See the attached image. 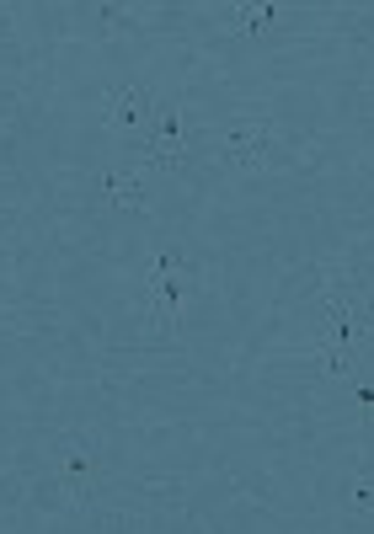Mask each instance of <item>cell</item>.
I'll return each instance as SVG.
<instances>
[{
	"mask_svg": "<svg viewBox=\"0 0 374 534\" xmlns=\"http://www.w3.org/2000/svg\"><path fill=\"white\" fill-rule=\"evenodd\" d=\"M161 113H166V102L155 97V86H139V81L107 91V102H102V118L113 123L118 134H129V139H145Z\"/></svg>",
	"mask_w": 374,
	"mask_h": 534,
	"instance_id": "cell-1",
	"label": "cell"
},
{
	"mask_svg": "<svg viewBox=\"0 0 374 534\" xmlns=\"http://www.w3.org/2000/svg\"><path fill=\"white\" fill-rule=\"evenodd\" d=\"M273 150H278V134L257 123V129H236V134L225 139L220 161H225V166H268Z\"/></svg>",
	"mask_w": 374,
	"mask_h": 534,
	"instance_id": "cell-2",
	"label": "cell"
},
{
	"mask_svg": "<svg viewBox=\"0 0 374 534\" xmlns=\"http://www.w3.org/2000/svg\"><path fill=\"white\" fill-rule=\"evenodd\" d=\"M97 193L107 209H129V214H145V171H102L97 177Z\"/></svg>",
	"mask_w": 374,
	"mask_h": 534,
	"instance_id": "cell-3",
	"label": "cell"
},
{
	"mask_svg": "<svg viewBox=\"0 0 374 534\" xmlns=\"http://www.w3.org/2000/svg\"><path fill=\"white\" fill-rule=\"evenodd\" d=\"M236 22H241V27H252V33H257V27H268V22H273V6H257V11H236Z\"/></svg>",
	"mask_w": 374,
	"mask_h": 534,
	"instance_id": "cell-4",
	"label": "cell"
},
{
	"mask_svg": "<svg viewBox=\"0 0 374 534\" xmlns=\"http://www.w3.org/2000/svg\"><path fill=\"white\" fill-rule=\"evenodd\" d=\"M348 502H353V508H374V481H353Z\"/></svg>",
	"mask_w": 374,
	"mask_h": 534,
	"instance_id": "cell-5",
	"label": "cell"
},
{
	"mask_svg": "<svg viewBox=\"0 0 374 534\" xmlns=\"http://www.w3.org/2000/svg\"><path fill=\"white\" fill-rule=\"evenodd\" d=\"M358 412H364V422L374 428V385H358Z\"/></svg>",
	"mask_w": 374,
	"mask_h": 534,
	"instance_id": "cell-6",
	"label": "cell"
}]
</instances>
